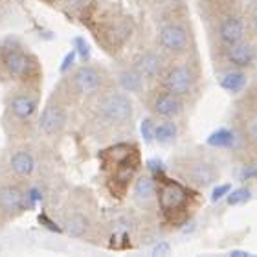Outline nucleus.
I'll list each match as a JSON object with an SVG mask.
<instances>
[{
    "label": "nucleus",
    "instance_id": "1",
    "mask_svg": "<svg viewBox=\"0 0 257 257\" xmlns=\"http://www.w3.org/2000/svg\"><path fill=\"white\" fill-rule=\"evenodd\" d=\"M101 167L110 173L108 189L112 195L121 198L133 180L134 173L140 167L138 147L128 144H118L101 153Z\"/></svg>",
    "mask_w": 257,
    "mask_h": 257
},
{
    "label": "nucleus",
    "instance_id": "2",
    "mask_svg": "<svg viewBox=\"0 0 257 257\" xmlns=\"http://www.w3.org/2000/svg\"><path fill=\"white\" fill-rule=\"evenodd\" d=\"M0 68L10 79L26 86H35L41 79L39 59L15 41L4 43L0 48Z\"/></svg>",
    "mask_w": 257,
    "mask_h": 257
},
{
    "label": "nucleus",
    "instance_id": "3",
    "mask_svg": "<svg viewBox=\"0 0 257 257\" xmlns=\"http://www.w3.org/2000/svg\"><path fill=\"white\" fill-rule=\"evenodd\" d=\"M37 110L39 92L35 90V86L22 85L21 88L10 92V96L6 99L4 128H8L10 134H22L26 128H32Z\"/></svg>",
    "mask_w": 257,
    "mask_h": 257
},
{
    "label": "nucleus",
    "instance_id": "4",
    "mask_svg": "<svg viewBox=\"0 0 257 257\" xmlns=\"http://www.w3.org/2000/svg\"><path fill=\"white\" fill-rule=\"evenodd\" d=\"M61 86L66 99L90 97L103 88V74L94 64H83V66H77L68 77H64Z\"/></svg>",
    "mask_w": 257,
    "mask_h": 257
},
{
    "label": "nucleus",
    "instance_id": "5",
    "mask_svg": "<svg viewBox=\"0 0 257 257\" xmlns=\"http://www.w3.org/2000/svg\"><path fill=\"white\" fill-rule=\"evenodd\" d=\"M158 202L166 219L173 224H180L188 217L189 191L182 184L164 178L158 189Z\"/></svg>",
    "mask_w": 257,
    "mask_h": 257
},
{
    "label": "nucleus",
    "instance_id": "6",
    "mask_svg": "<svg viewBox=\"0 0 257 257\" xmlns=\"http://www.w3.org/2000/svg\"><path fill=\"white\" fill-rule=\"evenodd\" d=\"M66 97L63 94H59V90L54 92V96L50 97V101L46 103V107L43 108V112L37 119L39 131L48 136H59L64 131L66 123H68V108H66Z\"/></svg>",
    "mask_w": 257,
    "mask_h": 257
},
{
    "label": "nucleus",
    "instance_id": "7",
    "mask_svg": "<svg viewBox=\"0 0 257 257\" xmlns=\"http://www.w3.org/2000/svg\"><path fill=\"white\" fill-rule=\"evenodd\" d=\"M133 112H134L133 101L128 99V96H125L121 92L103 94L101 99L97 101V114L105 121H108V123H116V125L127 123L128 119L133 118Z\"/></svg>",
    "mask_w": 257,
    "mask_h": 257
},
{
    "label": "nucleus",
    "instance_id": "8",
    "mask_svg": "<svg viewBox=\"0 0 257 257\" xmlns=\"http://www.w3.org/2000/svg\"><path fill=\"white\" fill-rule=\"evenodd\" d=\"M94 35L97 37L99 44H103L107 50L119 48L125 43L133 32L131 22L125 19H110V21H97L96 26H90Z\"/></svg>",
    "mask_w": 257,
    "mask_h": 257
},
{
    "label": "nucleus",
    "instance_id": "9",
    "mask_svg": "<svg viewBox=\"0 0 257 257\" xmlns=\"http://www.w3.org/2000/svg\"><path fill=\"white\" fill-rule=\"evenodd\" d=\"M35 169H37V158L30 147L19 145L6 155V171L10 173L11 177L26 180L35 175Z\"/></svg>",
    "mask_w": 257,
    "mask_h": 257
},
{
    "label": "nucleus",
    "instance_id": "10",
    "mask_svg": "<svg viewBox=\"0 0 257 257\" xmlns=\"http://www.w3.org/2000/svg\"><path fill=\"white\" fill-rule=\"evenodd\" d=\"M28 208L26 191L13 182L0 184V219H15Z\"/></svg>",
    "mask_w": 257,
    "mask_h": 257
},
{
    "label": "nucleus",
    "instance_id": "11",
    "mask_svg": "<svg viewBox=\"0 0 257 257\" xmlns=\"http://www.w3.org/2000/svg\"><path fill=\"white\" fill-rule=\"evenodd\" d=\"M160 44L162 48L169 50V52H182L188 46V33L182 26L178 24H167L160 30Z\"/></svg>",
    "mask_w": 257,
    "mask_h": 257
},
{
    "label": "nucleus",
    "instance_id": "12",
    "mask_svg": "<svg viewBox=\"0 0 257 257\" xmlns=\"http://www.w3.org/2000/svg\"><path fill=\"white\" fill-rule=\"evenodd\" d=\"M164 83H166L167 90L173 92L175 96H186L191 90L193 75L186 66H177V68L169 70Z\"/></svg>",
    "mask_w": 257,
    "mask_h": 257
},
{
    "label": "nucleus",
    "instance_id": "13",
    "mask_svg": "<svg viewBox=\"0 0 257 257\" xmlns=\"http://www.w3.org/2000/svg\"><path fill=\"white\" fill-rule=\"evenodd\" d=\"M63 230L72 237H83L90 228V220L79 209H66L61 217Z\"/></svg>",
    "mask_w": 257,
    "mask_h": 257
},
{
    "label": "nucleus",
    "instance_id": "14",
    "mask_svg": "<svg viewBox=\"0 0 257 257\" xmlns=\"http://www.w3.org/2000/svg\"><path fill=\"white\" fill-rule=\"evenodd\" d=\"M180 99L178 96H175L173 92H162L158 96L155 97V101H153V110H155L158 116L162 118H173V116H177L180 114Z\"/></svg>",
    "mask_w": 257,
    "mask_h": 257
},
{
    "label": "nucleus",
    "instance_id": "15",
    "mask_svg": "<svg viewBox=\"0 0 257 257\" xmlns=\"http://www.w3.org/2000/svg\"><path fill=\"white\" fill-rule=\"evenodd\" d=\"M134 70H138L140 74H142V77H155L162 70L160 55L153 54V52H145V54H142L138 57Z\"/></svg>",
    "mask_w": 257,
    "mask_h": 257
},
{
    "label": "nucleus",
    "instance_id": "16",
    "mask_svg": "<svg viewBox=\"0 0 257 257\" xmlns=\"http://www.w3.org/2000/svg\"><path fill=\"white\" fill-rule=\"evenodd\" d=\"M244 35V28H242V22L235 17H228L222 21L220 24V39L228 44H235L239 43Z\"/></svg>",
    "mask_w": 257,
    "mask_h": 257
},
{
    "label": "nucleus",
    "instance_id": "17",
    "mask_svg": "<svg viewBox=\"0 0 257 257\" xmlns=\"http://www.w3.org/2000/svg\"><path fill=\"white\" fill-rule=\"evenodd\" d=\"M253 57H255L253 48L248 46V44L235 43V44H231L230 52H228V59L233 64H237V66H248V64H252Z\"/></svg>",
    "mask_w": 257,
    "mask_h": 257
},
{
    "label": "nucleus",
    "instance_id": "18",
    "mask_svg": "<svg viewBox=\"0 0 257 257\" xmlns=\"http://www.w3.org/2000/svg\"><path fill=\"white\" fill-rule=\"evenodd\" d=\"M134 198L138 200V202H147L151 198L155 197L156 193V184H155V178L151 177H140L136 182H134Z\"/></svg>",
    "mask_w": 257,
    "mask_h": 257
},
{
    "label": "nucleus",
    "instance_id": "19",
    "mask_svg": "<svg viewBox=\"0 0 257 257\" xmlns=\"http://www.w3.org/2000/svg\"><path fill=\"white\" fill-rule=\"evenodd\" d=\"M118 81L119 86L125 92H140L142 90V85H144V77H142L138 70H125V72L119 74Z\"/></svg>",
    "mask_w": 257,
    "mask_h": 257
},
{
    "label": "nucleus",
    "instance_id": "20",
    "mask_svg": "<svg viewBox=\"0 0 257 257\" xmlns=\"http://www.w3.org/2000/svg\"><path fill=\"white\" fill-rule=\"evenodd\" d=\"M246 83V77L241 72H231V74H226L224 79L220 81V86L228 92H239Z\"/></svg>",
    "mask_w": 257,
    "mask_h": 257
},
{
    "label": "nucleus",
    "instance_id": "21",
    "mask_svg": "<svg viewBox=\"0 0 257 257\" xmlns=\"http://www.w3.org/2000/svg\"><path fill=\"white\" fill-rule=\"evenodd\" d=\"M233 133L228 131V128H219V131H215L213 134H209L208 138V144L211 147H230L233 144Z\"/></svg>",
    "mask_w": 257,
    "mask_h": 257
},
{
    "label": "nucleus",
    "instance_id": "22",
    "mask_svg": "<svg viewBox=\"0 0 257 257\" xmlns=\"http://www.w3.org/2000/svg\"><path fill=\"white\" fill-rule=\"evenodd\" d=\"M189 177L198 184H208L215 178V173H213V169L209 166H206V164H197V166L191 167Z\"/></svg>",
    "mask_w": 257,
    "mask_h": 257
},
{
    "label": "nucleus",
    "instance_id": "23",
    "mask_svg": "<svg viewBox=\"0 0 257 257\" xmlns=\"http://www.w3.org/2000/svg\"><path fill=\"white\" fill-rule=\"evenodd\" d=\"M177 136V125L173 121H164L158 127H155V140L166 144V142H171L173 138Z\"/></svg>",
    "mask_w": 257,
    "mask_h": 257
},
{
    "label": "nucleus",
    "instance_id": "24",
    "mask_svg": "<svg viewBox=\"0 0 257 257\" xmlns=\"http://www.w3.org/2000/svg\"><path fill=\"white\" fill-rule=\"evenodd\" d=\"M64 8L68 11H75V13H86V11L92 10L94 6V0H63Z\"/></svg>",
    "mask_w": 257,
    "mask_h": 257
},
{
    "label": "nucleus",
    "instance_id": "25",
    "mask_svg": "<svg viewBox=\"0 0 257 257\" xmlns=\"http://www.w3.org/2000/svg\"><path fill=\"white\" fill-rule=\"evenodd\" d=\"M250 197H252V195H250V189L239 188V189H235L233 193L228 195V204H230V206H239V204L248 202Z\"/></svg>",
    "mask_w": 257,
    "mask_h": 257
},
{
    "label": "nucleus",
    "instance_id": "26",
    "mask_svg": "<svg viewBox=\"0 0 257 257\" xmlns=\"http://www.w3.org/2000/svg\"><path fill=\"white\" fill-rule=\"evenodd\" d=\"M74 46H75V52L79 54V57L83 61L88 59V55H90V46L86 44L85 39H81V37H75L74 39Z\"/></svg>",
    "mask_w": 257,
    "mask_h": 257
},
{
    "label": "nucleus",
    "instance_id": "27",
    "mask_svg": "<svg viewBox=\"0 0 257 257\" xmlns=\"http://www.w3.org/2000/svg\"><path fill=\"white\" fill-rule=\"evenodd\" d=\"M140 131H142V136L145 138V142H153L155 140V125H153L151 119H144Z\"/></svg>",
    "mask_w": 257,
    "mask_h": 257
},
{
    "label": "nucleus",
    "instance_id": "28",
    "mask_svg": "<svg viewBox=\"0 0 257 257\" xmlns=\"http://www.w3.org/2000/svg\"><path fill=\"white\" fill-rule=\"evenodd\" d=\"M228 191H230V186H228V184H224V186H219V188H215L213 193H211V200H213V202H217V200L224 197Z\"/></svg>",
    "mask_w": 257,
    "mask_h": 257
},
{
    "label": "nucleus",
    "instance_id": "29",
    "mask_svg": "<svg viewBox=\"0 0 257 257\" xmlns=\"http://www.w3.org/2000/svg\"><path fill=\"white\" fill-rule=\"evenodd\" d=\"M74 61H75V54H74V52H70V54L63 59V66H61V72H66V70L72 68Z\"/></svg>",
    "mask_w": 257,
    "mask_h": 257
},
{
    "label": "nucleus",
    "instance_id": "30",
    "mask_svg": "<svg viewBox=\"0 0 257 257\" xmlns=\"http://www.w3.org/2000/svg\"><path fill=\"white\" fill-rule=\"evenodd\" d=\"M153 253H155V255H167V253H169V244H167V242H160V244L153 250Z\"/></svg>",
    "mask_w": 257,
    "mask_h": 257
},
{
    "label": "nucleus",
    "instance_id": "31",
    "mask_svg": "<svg viewBox=\"0 0 257 257\" xmlns=\"http://www.w3.org/2000/svg\"><path fill=\"white\" fill-rule=\"evenodd\" d=\"M147 166H149V169L153 173H155V175H160V173H162V167H164V166H162V162H158V160H151L149 164H147Z\"/></svg>",
    "mask_w": 257,
    "mask_h": 257
},
{
    "label": "nucleus",
    "instance_id": "32",
    "mask_svg": "<svg viewBox=\"0 0 257 257\" xmlns=\"http://www.w3.org/2000/svg\"><path fill=\"white\" fill-rule=\"evenodd\" d=\"M250 134H252L253 138H257V119H253L252 123H250Z\"/></svg>",
    "mask_w": 257,
    "mask_h": 257
},
{
    "label": "nucleus",
    "instance_id": "33",
    "mask_svg": "<svg viewBox=\"0 0 257 257\" xmlns=\"http://www.w3.org/2000/svg\"><path fill=\"white\" fill-rule=\"evenodd\" d=\"M230 255H235V257H246V255H250V253H248V252H242V250H231Z\"/></svg>",
    "mask_w": 257,
    "mask_h": 257
},
{
    "label": "nucleus",
    "instance_id": "34",
    "mask_svg": "<svg viewBox=\"0 0 257 257\" xmlns=\"http://www.w3.org/2000/svg\"><path fill=\"white\" fill-rule=\"evenodd\" d=\"M255 28H257V17H255Z\"/></svg>",
    "mask_w": 257,
    "mask_h": 257
}]
</instances>
